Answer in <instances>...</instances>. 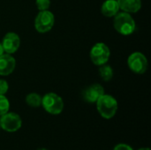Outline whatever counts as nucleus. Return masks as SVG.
I'll use <instances>...</instances> for the list:
<instances>
[{"label":"nucleus","mask_w":151,"mask_h":150,"mask_svg":"<svg viewBox=\"0 0 151 150\" xmlns=\"http://www.w3.org/2000/svg\"><path fill=\"white\" fill-rule=\"evenodd\" d=\"M113 27L115 30L123 35H130L136 29V24L134 18L127 12H118L114 16Z\"/></svg>","instance_id":"nucleus-1"},{"label":"nucleus","mask_w":151,"mask_h":150,"mask_svg":"<svg viewBox=\"0 0 151 150\" xmlns=\"http://www.w3.org/2000/svg\"><path fill=\"white\" fill-rule=\"evenodd\" d=\"M96 103L97 111L102 118L111 119L116 115L118 111V102L112 95L104 94L99 97Z\"/></svg>","instance_id":"nucleus-2"},{"label":"nucleus","mask_w":151,"mask_h":150,"mask_svg":"<svg viewBox=\"0 0 151 150\" xmlns=\"http://www.w3.org/2000/svg\"><path fill=\"white\" fill-rule=\"evenodd\" d=\"M42 106L48 113L51 115H58L64 110V102L61 96L56 93H47L42 97Z\"/></svg>","instance_id":"nucleus-3"},{"label":"nucleus","mask_w":151,"mask_h":150,"mask_svg":"<svg viewBox=\"0 0 151 150\" xmlns=\"http://www.w3.org/2000/svg\"><path fill=\"white\" fill-rule=\"evenodd\" d=\"M54 23L55 17L50 11H40L35 19V28L38 33L45 34L52 29Z\"/></svg>","instance_id":"nucleus-4"},{"label":"nucleus","mask_w":151,"mask_h":150,"mask_svg":"<svg viewBox=\"0 0 151 150\" xmlns=\"http://www.w3.org/2000/svg\"><path fill=\"white\" fill-rule=\"evenodd\" d=\"M89 56L92 63L97 66H100L107 64L111 56V50L105 43L97 42L91 48Z\"/></svg>","instance_id":"nucleus-5"},{"label":"nucleus","mask_w":151,"mask_h":150,"mask_svg":"<svg viewBox=\"0 0 151 150\" xmlns=\"http://www.w3.org/2000/svg\"><path fill=\"white\" fill-rule=\"evenodd\" d=\"M127 66L134 73L143 74L149 67L148 59L142 52H134L127 58Z\"/></svg>","instance_id":"nucleus-6"},{"label":"nucleus","mask_w":151,"mask_h":150,"mask_svg":"<svg viewBox=\"0 0 151 150\" xmlns=\"http://www.w3.org/2000/svg\"><path fill=\"white\" fill-rule=\"evenodd\" d=\"M22 126V120L19 114L14 112H6L0 116V127L8 133L17 132Z\"/></svg>","instance_id":"nucleus-7"},{"label":"nucleus","mask_w":151,"mask_h":150,"mask_svg":"<svg viewBox=\"0 0 151 150\" xmlns=\"http://www.w3.org/2000/svg\"><path fill=\"white\" fill-rule=\"evenodd\" d=\"M104 94V88L98 83L91 84L90 86L87 87L81 93L82 98L86 103H95Z\"/></svg>","instance_id":"nucleus-8"},{"label":"nucleus","mask_w":151,"mask_h":150,"mask_svg":"<svg viewBox=\"0 0 151 150\" xmlns=\"http://www.w3.org/2000/svg\"><path fill=\"white\" fill-rule=\"evenodd\" d=\"M2 45H3L4 52L12 55V54L17 52V50H19V48L20 46L19 36L16 33L9 32L4 36Z\"/></svg>","instance_id":"nucleus-9"},{"label":"nucleus","mask_w":151,"mask_h":150,"mask_svg":"<svg viewBox=\"0 0 151 150\" xmlns=\"http://www.w3.org/2000/svg\"><path fill=\"white\" fill-rule=\"evenodd\" d=\"M16 67V60L11 55L4 53L0 56V75L8 76L13 72Z\"/></svg>","instance_id":"nucleus-10"},{"label":"nucleus","mask_w":151,"mask_h":150,"mask_svg":"<svg viewBox=\"0 0 151 150\" xmlns=\"http://www.w3.org/2000/svg\"><path fill=\"white\" fill-rule=\"evenodd\" d=\"M119 9L127 13H135L142 8L141 0H117Z\"/></svg>","instance_id":"nucleus-11"},{"label":"nucleus","mask_w":151,"mask_h":150,"mask_svg":"<svg viewBox=\"0 0 151 150\" xmlns=\"http://www.w3.org/2000/svg\"><path fill=\"white\" fill-rule=\"evenodd\" d=\"M119 11V6L117 0H105L101 7L102 14L105 17H114Z\"/></svg>","instance_id":"nucleus-12"},{"label":"nucleus","mask_w":151,"mask_h":150,"mask_svg":"<svg viewBox=\"0 0 151 150\" xmlns=\"http://www.w3.org/2000/svg\"><path fill=\"white\" fill-rule=\"evenodd\" d=\"M99 75L104 81H110L113 78V69L109 65H103L99 66Z\"/></svg>","instance_id":"nucleus-13"},{"label":"nucleus","mask_w":151,"mask_h":150,"mask_svg":"<svg viewBox=\"0 0 151 150\" xmlns=\"http://www.w3.org/2000/svg\"><path fill=\"white\" fill-rule=\"evenodd\" d=\"M26 103L32 108H38L42 105V97L37 93H29L26 96Z\"/></svg>","instance_id":"nucleus-14"},{"label":"nucleus","mask_w":151,"mask_h":150,"mask_svg":"<svg viewBox=\"0 0 151 150\" xmlns=\"http://www.w3.org/2000/svg\"><path fill=\"white\" fill-rule=\"evenodd\" d=\"M9 109H10L9 100L4 96V95H0V116L8 112Z\"/></svg>","instance_id":"nucleus-15"},{"label":"nucleus","mask_w":151,"mask_h":150,"mask_svg":"<svg viewBox=\"0 0 151 150\" xmlns=\"http://www.w3.org/2000/svg\"><path fill=\"white\" fill-rule=\"evenodd\" d=\"M35 4L39 11L49 10L50 6V0H35Z\"/></svg>","instance_id":"nucleus-16"},{"label":"nucleus","mask_w":151,"mask_h":150,"mask_svg":"<svg viewBox=\"0 0 151 150\" xmlns=\"http://www.w3.org/2000/svg\"><path fill=\"white\" fill-rule=\"evenodd\" d=\"M8 89H9L8 82L4 79H0V95H5Z\"/></svg>","instance_id":"nucleus-17"},{"label":"nucleus","mask_w":151,"mask_h":150,"mask_svg":"<svg viewBox=\"0 0 151 150\" xmlns=\"http://www.w3.org/2000/svg\"><path fill=\"white\" fill-rule=\"evenodd\" d=\"M113 150H134L132 149L131 146L125 144V143H120L115 146V148L113 149Z\"/></svg>","instance_id":"nucleus-18"},{"label":"nucleus","mask_w":151,"mask_h":150,"mask_svg":"<svg viewBox=\"0 0 151 150\" xmlns=\"http://www.w3.org/2000/svg\"><path fill=\"white\" fill-rule=\"evenodd\" d=\"M4 53V48H3V45H2V42H0V56L2 54Z\"/></svg>","instance_id":"nucleus-19"},{"label":"nucleus","mask_w":151,"mask_h":150,"mask_svg":"<svg viewBox=\"0 0 151 150\" xmlns=\"http://www.w3.org/2000/svg\"><path fill=\"white\" fill-rule=\"evenodd\" d=\"M139 150H150V149H148V148H142V149H140Z\"/></svg>","instance_id":"nucleus-20"},{"label":"nucleus","mask_w":151,"mask_h":150,"mask_svg":"<svg viewBox=\"0 0 151 150\" xmlns=\"http://www.w3.org/2000/svg\"><path fill=\"white\" fill-rule=\"evenodd\" d=\"M37 150H48V149H37Z\"/></svg>","instance_id":"nucleus-21"},{"label":"nucleus","mask_w":151,"mask_h":150,"mask_svg":"<svg viewBox=\"0 0 151 150\" xmlns=\"http://www.w3.org/2000/svg\"><path fill=\"white\" fill-rule=\"evenodd\" d=\"M0 128H1V127H0Z\"/></svg>","instance_id":"nucleus-22"}]
</instances>
